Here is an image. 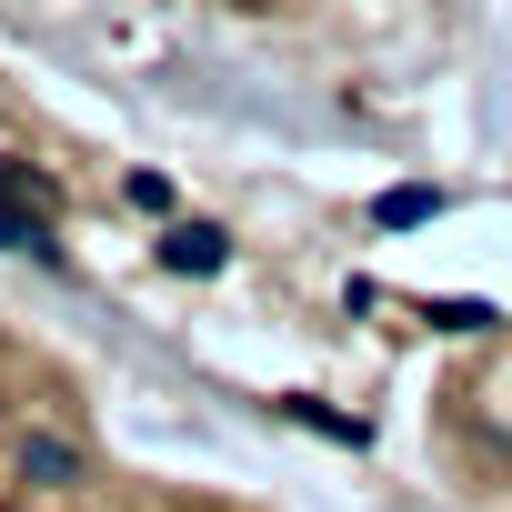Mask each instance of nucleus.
Listing matches in <instances>:
<instances>
[{"mask_svg":"<svg viewBox=\"0 0 512 512\" xmlns=\"http://www.w3.org/2000/svg\"><path fill=\"white\" fill-rule=\"evenodd\" d=\"M171 262H181V272H211V262H221V241H211V231H181V241H171Z\"/></svg>","mask_w":512,"mask_h":512,"instance_id":"f257e3e1","label":"nucleus"}]
</instances>
